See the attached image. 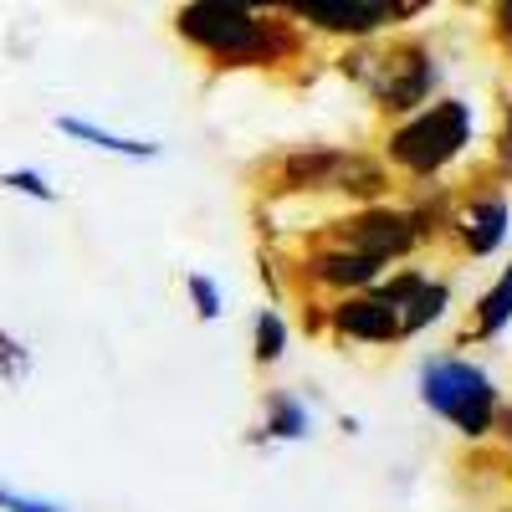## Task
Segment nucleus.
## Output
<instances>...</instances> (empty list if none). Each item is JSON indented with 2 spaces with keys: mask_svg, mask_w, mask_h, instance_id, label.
I'll return each instance as SVG.
<instances>
[{
  "mask_svg": "<svg viewBox=\"0 0 512 512\" xmlns=\"http://www.w3.org/2000/svg\"><path fill=\"white\" fill-rule=\"evenodd\" d=\"M0 185L16 190V195H31V200H41V205L57 200V190L47 185V175H41V169H6V175H0Z\"/></svg>",
  "mask_w": 512,
  "mask_h": 512,
  "instance_id": "16",
  "label": "nucleus"
},
{
  "mask_svg": "<svg viewBox=\"0 0 512 512\" xmlns=\"http://www.w3.org/2000/svg\"><path fill=\"white\" fill-rule=\"evenodd\" d=\"M292 16H303L318 31H338V36H369L384 21H400L420 6H405V0H292Z\"/></svg>",
  "mask_w": 512,
  "mask_h": 512,
  "instance_id": "4",
  "label": "nucleus"
},
{
  "mask_svg": "<svg viewBox=\"0 0 512 512\" xmlns=\"http://www.w3.org/2000/svg\"><path fill=\"white\" fill-rule=\"evenodd\" d=\"M0 512H67L62 502H47V497H31V492H16L0 482Z\"/></svg>",
  "mask_w": 512,
  "mask_h": 512,
  "instance_id": "18",
  "label": "nucleus"
},
{
  "mask_svg": "<svg viewBox=\"0 0 512 512\" xmlns=\"http://www.w3.org/2000/svg\"><path fill=\"white\" fill-rule=\"evenodd\" d=\"M512 323V267L492 282V292L482 297V308H477V333L482 338H492V333H502Z\"/></svg>",
  "mask_w": 512,
  "mask_h": 512,
  "instance_id": "13",
  "label": "nucleus"
},
{
  "mask_svg": "<svg viewBox=\"0 0 512 512\" xmlns=\"http://www.w3.org/2000/svg\"><path fill=\"white\" fill-rule=\"evenodd\" d=\"M425 236L415 210H369V216L344 221V246L359 256H374V262H390V256L410 251Z\"/></svg>",
  "mask_w": 512,
  "mask_h": 512,
  "instance_id": "5",
  "label": "nucleus"
},
{
  "mask_svg": "<svg viewBox=\"0 0 512 512\" xmlns=\"http://www.w3.org/2000/svg\"><path fill=\"white\" fill-rule=\"evenodd\" d=\"M328 323L344 333V338H364V344H395V338H400V303H395L390 292L369 287L364 297L338 303Z\"/></svg>",
  "mask_w": 512,
  "mask_h": 512,
  "instance_id": "6",
  "label": "nucleus"
},
{
  "mask_svg": "<svg viewBox=\"0 0 512 512\" xmlns=\"http://www.w3.org/2000/svg\"><path fill=\"white\" fill-rule=\"evenodd\" d=\"M57 128H62L67 139L93 144V149H103V154H123V159H159V144H154V139H123V134H113V128H103V123H93V118H77V113H62V118H57Z\"/></svg>",
  "mask_w": 512,
  "mask_h": 512,
  "instance_id": "8",
  "label": "nucleus"
},
{
  "mask_svg": "<svg viewBox=\"0 0 512 512\" xmlns=\"http://www.w3.org/2000/svg\"><path fill=\"white\" fill-rule=\"evenodd\" d=\"M431 88H436V62L425 57L420 47H415V52H395L390 77H379V82H374L379 103H384V108H395V113H410Z\"/></svg>",
  "mask_w": 512,
  "mask_h": 512,
  "instance_id": "7",
  "label": "nucleus"
},
{
  "mask_svg": "<svg viewBox=\"0 0 512 512\" xmlns=\"http://www.w3.org/2000/svg\"><path fill=\"white\" fill-rule=\"evenodd\" d=\"M175 31L221 67H272L287 52H297L287 21H272L251 6H231V0H190L175 16Z\"/></svg>",
  "mask_w": 512,
  "mask_h": 512,
  "instance_id": "1",
  "label": "nucleus"
},
{
  "mask_svg": "<svg viewBox=\"0 0 512 512\" xmlns=\"http://www.w3.org/2000/svg\"><path fill=\"white\" fill-rule=\"evenodd\" d=\"M26 374H31V349L21 344L16 333H6V328H0V379L21 384Z\"/></svg>",
  "mask_w": 512,
  "mask_h": 512,
  "instance_id": "15",
  "label": "nucleus"
},
{
  "mask_svg": "<svg viewBox=\"0 0 512 512\" xmlns=\"http://www.w3.org/2000/svg\"><path fill=\"white\" fill-rule=\"evenodd\" d=\"M190 303H195V313L210 323V318H221L226 308H221V287H216V277H205V272H190Z\"/></svg>",
  "mask_w": 512,
  "mask_h": 512,
  "instance_id": "17",
  "label": "nucleus"
},
{
  "mask_svg": "<svg viewBox=\"0 0 512 512\" xmlns=\"http://www.w3.org/2000/svg\"><path fill=\"white\" fill-rule=\"evenodd\" d=\"M308 267H313V277L328 282V287H374L384 262H374V256H359V251H349V246H338V251H318Z\"/></svg>",
  "mask_w": 512,
  "mask_h": 512,
  "instance_id": "9",
  "label": "nucleus"
},
{
  "mask_svg": "<svg viewBox=\"0 0 512 512\" xmlns=\"http://www.w3.org/2000/svg\"><path fill=\"white\" fill-rule=\"evenodd\" d=\"M461 236H466V251H472V256L497 251L502 236H507V195H482L472 205V216L461 221Z\"/></svg>",
  "mask_w": 512,
  "mask_h": 512,
  "instance_id": "10",
  "label": "nucleus"
},
{
  "mask_svg": "<svg viewBox=\"0 0 512 512\" xmlns=\"http://www.w3.org/2000/svg\"><path fill=\"white\" fill-rule=\"evenodd\" d=\"M446 303H451V292H446V282H420L405 303H400V338H410V333H420V328H431L441 313H446Z\"/></svg>",
  "mask_w": 512,
  "mask_h": 512,
  "instance_id": "11",
  "label": "nucleus"
},
{
  "mask_svg": "<svg viewBox=\"0 0 512 512\" xmlns=\"http://www.w3.org/2000/svg\"><path fill=\"white\" fill-rule=\"evenodd\" d=\"M492 16H497V36H502L507 47H512V0H502V6H497Z\"/></svg>",
  "mask_w": 512,
  "mask_h": 512,
  "instance_id": "19",
  "label": "nucleus"
},
{
  "mask_svg": "<svg viewBox=\"0 0 512 512\" xmlns=\"http://www.w3.org/2000/svg\"><path fill=\"white\" fill-rule=\"evenodd\" d=\"M262 431L272 436V441H303L308 436V405L297 400V395H272V415H267V425Z\"/></svg>",
  "mask_w": 512,
  "mask_h": 512,
  "instance_id": "12",
  "label": "nucleus"
},
{
  "mask_svg": "<svg viewBox=\"0 0 512 512\" xmlns=\"http://www.w3.org/2000/svg\"><path fill=\"white\" fill-rule=\"evenodd\" d=\"M282 354H287V323L277 313H262V318H256V359L277 364Z\"/></svg>",
  "mask_w": 512,
  "mask_h": 512,
  "instance_id": "14",
  "label": "nucleus"
},
{
  "mask_svg": "<svg viewBox=\"0 0 512 512\" xmlns=\"http://www.w3.org/2000/svg\"><path fill=\"white\" fill-rule=\"evenodd\" d=\"M466 144H472V108L461 98H441L431 108L410 113L390 134V159L410 175H436L441 164H451Z\"/></svg>",
  "mask_w": 512,
  "mask_h": 512,
  "instance_id": "3",
  "label": "nucleus"
},
{
  "mask_svg": "<svg viewBox=\"0 0 512 512\" xmlns=\"http://www.w3.org/2000/svg\"><path fill=\"white\" fill-rule=\"evenodd\" d=\"M507 159H512V108H507Z\"/></svg>",
  "mask_w": 512,
  "mask_h": 512,
  "instance_id": "20",
  "label": "nucleus"
},
{
  "mask_svg": "<svg viewBox=\"0 0 512 512\" xmlns=\"http://www.w3.org/2000/svg\"><path fill=\"white\" fill-rule=\"evenodd\" d=\"M420 400L431 405L441 420H451L461 436H487L492 420H497V384L487 369H477L472 359H425L420 364Z\"/></svg>",
  "mask_w": 512,
  "mask_h": 512,
  "instance_id": "2",
  "label": "nucleus"
}]
</instances>
